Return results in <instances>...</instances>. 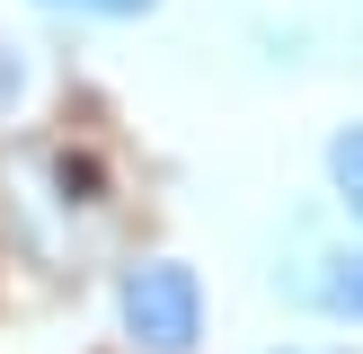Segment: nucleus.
<instances>
[{"mask_svg":"<svg viewBox=\"0 0 363 354\" xmlns=\"http://www.w3.org/2000/svg\"><path fill=\"white\" fill-rule=\"evenodd\" d=\"M328 195H337V204H346L354 222H363V115L328 133Z\"/></svg>","mask_w":363,"mask_h":354,"instance_id":"3","label":"nucleus"},{"mask_svg":"<svg viewBox=\"0 0 363 354\" xmlns=\"http://www.w3.org/2000/svg\"><path fill=\"white\" fill-rule=\"evenodd\" d=\"M275 292H293L301 310L337 319V328H363V239H328V248H311L293 275L275 266Z\"/></svg>","mask_w":363,"mask_h":354,"instance_id":"2","label":"nucleus"},{"mask_svg":"<svg viewBox=\"0 0 363 354\" xmlns=\"http://www.w3.org/2000/svg\"><path fill=\"white\" fill-rule=\"evenodd\" d=\"M266 354H337V346H266Z\"/></svg>","mask_w":363,"mask_h":354,"instance_id":"5","label":"nucleus"},{"mask_svg":"<svg viewBox=\"0 0 363 354\" xmlns=\"http://www.w3.org/2000/svg\"><path fill=\"white\" fill-rule=\"evenodd\" d=\"M116 328L133 354H195L204 346V275L186 257H133L116 275Z\"/></svg>","mask_w":363,"mask_h":354,"instance_id":"1","label":"nucleus"},{"mask_svg":"<svg viewBox=\"0 0 363 354\" xmlns=\"http://www.w3.org/2000/svg\"><path fill=\"white\" fill-rule=\"evenodd\" d=\"M45 9H62V18H98V27H124V18H151L160 0H45Z\"/></svg>","mask_w":363,"mask_h":354,"instance_id":"4","label":"nucleus"}]
</instances>
